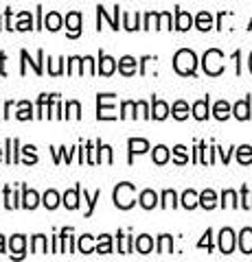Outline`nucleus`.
I'll return each instance as SVG.
<instances>
[{"mask_svg":"<svg viewBox=\"0 0 252 262\" xmlns=\"http://www.w3.org/2000/svg\"><path fill=\"white\" fill-rule=\"evenodd\" d=\"M173 68L176 72H180V75H195V68H198V57H195L193 51L189 48H182V51H178L176 57H173Z\"/></svg>","mask_w":252,"mask_h":262,"instance_id":"f257e3e1","label":"nucleus"},{"mask_svg":"<svg viewBox=\"0 0 252 262\" xmlns=\"http://www.w3.org/2000/svg\"><path fill=\"white\" fill-rule=\"evenodd\" d=\"M134 194H136L134 184H127V182L119 184V186L114 188V203H117V208H121V210H129V208H132L134 203H136Z\"/></svg>","mask_w":252,"mask_h":262,"instance_id":"f03ea898","label":"nucleus"},{"mask_svg":"<svg viewBox=\"0 0 252 262\" xmlns=\"http://www.w3.org/2000/svg\"><path fill=\"white\" fill-rule=\"evenodd\" d=\"M204 70H206V75L210 77H217V75H222L224 72V55L222 51H217V48H210V51H206L204 55Z\"/></svg>","mask_w":252,"mask_h":262,"instance_id":"7ed1b4c3","label":"nucleus"},{"mask_svg":"<svg viewBox=\"0 0 252 262\" xmlns=\"http://www.w3.org/2000/svg\"><path fill=\"white\" fill-rule=\"evenodd\" d=\"M219 249H222V253H232L235 249V234H232V229H222L219 232Z\"/></svg>","mask_w":252,"mask_h":262,"instance_id":"20e7f679","label":"nucleus"},{"mask_svg":"<svg viewBox=\"0 0 252 262\" xmlns=\"http://www.w3.org/2000/svg\"><path fill=\"white\" fill-rule=\"evenodd\" d=\"M66 27H68V35L70 37H77L81 33V13L72 11L66 15Z\"/></svg>","mask_w":252,"mask_h":262,"instance_id":"39448f33","label":"nucleus"},{"mask_svg":"<svg viewBox=\"0 0 252 262\" xmlns=\"http://www.w3.org/2000/svg\"><path fill=\"white\" fill-rule=\"evenodd\" d=\"M191 24H193V18H191L189 13L182 11V9L176 11V29H178V31H189Z\"/></svg>","mask_w":252,"mask_h":262,"instance_id":"423d86ee","label":"nucleus"},{"mask_svg":"<svg viewBox=\"0 0 252 262\" xmlns=\"http://www.w3.org/2000/svg\"><path fill=\"white\" fill-rule=\"evenodd\" d=\"M151 116L156 120H165L169 116V105L165 101H158V98H153V107H151Z\"/></svg>","mask_w":252,"mask_h":262,"instance_id":"0eeeda50","label":"nucleus"},{"mask_svg":"<svg viewBox=\"0 0 252 262\" xmlns=\"http://www.w3.org/2000/svg\"><path fill=\"white\" fill-rule=\"evenodd\" d=\"M127 146H129V160H132L134 153H145V151H147L149 149V142L143 140V138H132V140L127 142Z\"/></svg>","mask_w":252,"mask_h":262,"instance_id":"6e6552de","label":"nucleus"},{"mask_svg":"<svg viewBox=\"0 0 252 262\" xmlns=\"http://www.w3.org/2000/svg\"><path fill=\"white\" fill-rule=\"evenodd\" d=\"M239 249L243 253H252V229L250 227L241 229V234H239Z\"/></svg>","mask_w":252,"mask_h":262,"instance_id":"1a4fd4ad","label":"nucleus"},{"mask_svg":"<svg viewBox=\"0 0 252 262\" xmlns=\"http://www.w3.org/2000/svg\"><path fill=\"white\" fill-rule=\"evenodd\" d=\"M193 116L198 120H206L208 118V96L202 98V101L193 103Z\"/></svg>","mask_w":252,"mask_h":262,"instance_id":"9d476101","label":"nucleus"},{"mask_svg":"<svg viewBox=\"0 0 252 262\" xmlns=\"http://www.w3.org/2000/svg\"><path fill=\"white\" fill-rule=\"evenodd\" d=\"M119 70L123 72L125 77H132L134 72H136V59L134 57H123V59H119Z\"/></svg>","mask_w":252,"mask_h":262,"instance_id":"9b49d317","label":"nucleus"},{"mask_svg":"<svg viewBox=\"0 0 252 262\" xmlns=\"http://www.w3.org/2000/svg\"><path fill=\"white\" fill-rule=\"evenodd\" d=\"M232 114H235V116H237L239 120H248V118H250V101H248V98H243V101H239L237 105H235Z\"/></svg>","mask_w":252,"mask_h":262,"instance_id":"f8f14e48","label":"nucleus"},{"mask_svg":"<svg viewBox=\"0 0 252 262\" xmlns=\"http://www.w3.org/2000/svg\"><path fill=\"white\" fill-rule=\"evenodd\" d=\"M99 61H101L99 63V72H101V75H105V77H110L112 72H114V68H117V61L112 59V57H108V55H101Z\"/></svg>","mask_w":252,"mask_h":262,"instance_id":"ddd939ff","label":"nucleus"},{"mask_svg":"<svg viewBox=\"0 0 252 262\" xmlns=\"http://www.w3.org/2000/svg\"><path fill=\"white\" fill-rule=\"evenodd\" d=\"M200 206L206 208V210H213L217 206V194L213 190H204L200 194Z\"/></svg>","mask_w":252,"mask_h":262,"instance_id":"4468645a","label":"nucleus"},{"mask_svg":"<svg viewBox=\"0 0 252 262\" xmlns=\"http://www.w3.org/2000/svg\"><path fill=\"white\" fill-rule=\"evenodd\" d=\"M79 192H81V188L77 186L75 190H68L66 194H64V206H66L68 210H75L79 206Z\"/></svg>","mask_w":252,"mask_h":262,"instance_id":"2eb2a0df","label":"nucleus"},{"mask_svg":"<svg viewBox=\"0 0 252 262\" xmlns=\"http://www.w3.org/2000/svg\"><path fill=\"white\" fill-rule=\"evenodd\" d=\"M156 203H158V194L153 192V190H143L141 192V206L145 210H151Z\"/></svg>","mask_w":252,"mask_h":262,"instance_id":"dca6fc26","label":"nucleus"},{"mask_svg":"<svg viewBox=\"0 0 252 262\" xmlns=\"http://www.w3.org/2000/svg\"><path fill=\"white\" fill-rule=\"evenodd\" d=\"M24 243H27V241H24V236H13V238H11V243H9V247H11V256H15V258H22L24 256Z\"/></svg>","mask_w":252,"mask_h":262,"instance_id":"f3484780","label":"nucleus"},{"mask_svg":"<svg viewBox=\"0 0 252 262\" xmlns=\"http://www.w3.org/2000/svg\"><path fill=\"white\" fill-rule=\"evenodd\" d=\"M136 249H138V253H149V251L153 249V241H151V236H147V234L138 236V238H136Z\"/></svg>","mask_w":252,"mask_h":262,"instance_id":"a211bd4d","label":"nucleus"},{"mask_svg":"<svg viewBox=\"0 0 252 262\" xmlns=\"http://www.w3.org/2000/svg\"><path fill=\"white\" fill-rule=\"evenodd\" d=\"M182 206L186 210H193L195 206H200V194L198 192H193V190H186L182 194Z\"/></svg>","mask_w":252,"mask_h":262,"instance_id":"6ab92c4d","label":"nucleus"},{"mask_svg":"<svg viewBox=\"0 0 252 262\" xmlns=\"http://www.w3.org/2000/svg\"><path fill=\"white\" fill-rule=\"evenodd\" d=\"M213 114H215V118H217V120H226V118L230 116V105L226 103V101H217Z\"/></svg>","mask_w":252,"mask_h":262,"instance_id":"aec40b11","label":"nucleus"},{"mask_svg":"<svg viewBox=\"0 0 252 262\" xmlns=\"http://www.w3.org/2000/svg\"><path fill=\"white\" fill-rule=\"evenodd\" d=\"M37 203H40L37 192L35 190H29V188H24V203H22V206L29 208V210H33V208H37Z\"/></svg>","mask_w":252,"mask_h":262,"instance_id":"412c9836","label":"nucleus"},{"mask_svg":"<svg viewBox=\"0 0 252 262\" xmlns=\"http://www.w3.org/2000/svg\"><path fill=\"white\" fill-rule=\"evenodd\" d=\"M195 24H198L200 31H208L210 27H213V15H210L208 11H202V13H198V20H195Z\"/></svg>","mask_w":252,"mask_h":262,"instance_id":"4be33fe9","label":"nucleus"},{"mask_svg":"<svg viewBox=\"0 0 252 262\" xmlns=\"http://www.w3.org/2000/svg\"><path fill=\"white\" fill-rule=\"evenodd\" d=\"M44 27H46V29H51V31L62 29V15H60V13H55V11H51V13L46 15V20H44Z\"/></svg>","mask_w":252,"mask_h":262,"instance_id":"5701e85b","label":"nucleus"},{"mask_svg":"<svg viewBox=\"0 0 252 262\" xmlns=\"http://www.w3.org/2000/svg\"><path fill=\"white\" fill-rule=\"evenodd\" d=\"M171 114H173V118H178V120H184L186 116H189V105H186L184 101H178V103H173V110H171Z\"/></svg>","mask_w":252,"mask_h":262,"instance_id":"b1692460","label":"nucleus"},{"mask_svg":"<svg viewBox=\"0 0 252 262\" xmlns=\"http://www.w3.org/2000/svg\"><path fill=\"white\" fill-rule=\"evenodd\" d=\"M171 249H173L171 236H169V234H162L160 241H158V253H171Z\"/></svg>","mask_w":252,"mask_h":262,"instance_id":"393cba45","label":"nucleus"},{"mask_svg":"<svg viewBox=\"0 0 252 262\" xmlns=\"http://www.w3.org/2000/svg\"><path fill=\"white\" fill-rule=\"evenodd\" d=\"M237 160H239V164H250L252 162V146H248V144L239 146L237 149Z\"/></svg>","mask_w":252,"mask_h":262,"instance_id":"a878e982","label":"nucleus"},{"mask_svg":"<svg viewBox=\"0 0 252 262\" xmlns=\"http://www.w3.org/2000/svg\"><path fill=\"white\" fill-rule=\"evenodd\" d=\"M44 206L48 208V210H55V208H57V203H60V194L57 192H55V190H48L46 194H44Z\"/></svg>","mask_w":252,"mask_h":262,"instance_id":"bb28decb","label":"nucleus"},{"mask_svg":"<svg viewBox=\"0 0 252 262\" xmlns=\"http://www.w3.org/2000/svg\"><path fill=\"white\" fill-rule=\"evenodd\" d=\"M169 160V149H167V146H156V149H153V162H156V164H165Z\"/></svg>","mask_w":252,"mask_h":262,"instance_id":"cd10ccee","label":"nucleus"},{"mask_svg":"<svg viewBox=\"0 0 252 262\" xmlns=\"http://www.w3.org/2000/svg\"><path fill=\"white\" fill-rule=\"evenodd\" d=\"M222 206L224 208H237V194H235L232 190H226L222 194Z\"/></svg>","mask_w":252,"mask_h":262,"instance_id":"c85d7f7f","label":"nucleus"},{"mask_svg":"<svg viewBox=\"0 0 252 262\" xmlns=\"http://www.w3.org/2000/svg\"><path fill=\"white\" fill-rule=\"evenodd\" d=\"M79 251L81 253H92L94 249H92V236H88V234H84L79 238Z\"/></svg>","mask_w":252,"mask_h":262,"instance_id":"c756f323","label":"nucleus"},{"mask_svg":"<svg viewBox=\"0 0 252 262\" xmlns=\"http://www.w3.org/2000/svg\"><path fill=\"white\" fill-rule=\"evenodd\" d=\"M96 251H99V253H110V251H112V245H110V236H108V234L99 236V245H96Z\"/></svg>","mask_w":252,"mask_h":262,"instance_id":"7c9ffc66","label":"nucleus"},{"mask_svg":"<svg viewBox=\"0 0 252 262\" xmlns=\"http://www.w3.org/2000/svg\"><path fill=\"white\" fill-rule=\"evenodd\" d=\"M33 253H46V236H35L33 238Z\"/></svg>","mask_w":252,"mask_h":262,"instance_id":"2f4dec72","label":"nucleus"},{"mask_svg":"<svg viewBox=\"0 0 252 262\" xmlns=\"http://www.w3.org/2000/svg\"><path fill=\"white\" fill-rule=\"evenodd\" d=\"M162 208H176V192L173 190L162 192Z\"/></svg>","mask_w":252,"mask_h":262,"instance_id":"473e14b6","label":"nucleus"},{"mask_svg":"<svg viewBox=\"0 0 252 262\" xmlns=\"http://www.w3.org/2000/svg\"><path fill=\"white\" fill-rule=\"evenodd\" d=\"M99 196H101V190H96V192H94L92 196H88V192L84 190V199L88 201V212H86V214H88V216H90V214H92V208H94V203H96V199H99Z\"/></svg>","mask_w":252,"mask_h":262,"instance_id":"72a5a7b5","label":"nucleus"},{"mask_svg":"<svg viewBox=\"0 0 252 262\" xmlns=\"http://www.w3.org/2000/svg\"><path fill=\"white\" fill-rule=\"evenodd\" d=\"M173 153H176V162L178 164H186V162H189V158H186V149H184L182 144H178L176 149H173Z\"/></svg>","mask_w":252,"mask_h":262,"instance_id":"f704fd0d","label":"nucleus"},{"mask_svg":"<svg viewBox=\"0 0 252 262\" xmlns=\"http://www.w3.org/2000/svg\"><path fill=\"white\" fill-rule=\"evenodd\" d=\"M66 116H70V118H79V112H81V107H79V103L77 101H70L68 105H66Z\"/></svg>","mask_w":252,"mask_h":262,"instance_id":"c9c22d12","label":"nucleus"},{"mask_svg":"<svg viewBox=\"0 0 252 262\" xmlns=\"http://www.w3.org/2000/svg\"><path fill=\"white\" fill-rule=\"evenodd\" d=\"M158 29H171V13L158 15Z\"/></svg>","mask_w":252,"mask_h":262,"instance_id":"e433bc0d","label":"nucleus"},{"mask_svg":"<svg viewBox=\"0 0 252 262\" xmlns=\"http://www.w3.org/2000/svg\"><path fill=\"white\" fill-rule=\"evenodd\" d=\"M22 151H24V155H27V164H35V162H37V155H35V146H31V144H29V146H24Z\"/></svg>","mask_w":252,"mask_h":262,"instance_id":"4c0bfd02","label":"nucleus"},{"mask_svg":"<svg viewBox=\"0 0 252 262\" xmlns=\"http://www.w3.org/2000/svg\"><path fill=\"white\" fill-rule=\"evenodd\" d=\"M136 107H138V105H136V103H132V101L123 103V114H121V116H123V118H127V116H134V118H136V114H132Z\"/></svg>","mask_w":252,"mask_h":262,"instance_id":"58836bf2","label":"nucleus"},{"mask_svg":"<svg viewBox=\"0 0 252 262\" xmlns=\"http://www.w3.org/2000/svg\"><path fill=\"white\" fill-rule=\"evenodd\" d=\"M20 120H29L31 118V110H29V103H20V112L15 114Z\"/></svg>","mask_w":252,"mask_h":262,"instance_id":"ea45409f","label":"nucleus"},{"mask_svg":"<svg viewBox=\"0 0 252 262\" xmlns=\"http://www.w3.org/2000/svg\"><path fill=\"white\" fill-rule=\"evenodd\" d=\"M29 20H31V15H29V13H22V15H20V24H18L15 29H20V31H29V29H31V22H29Z\"/></svg>","mask_w":252,"mask_h":262,"instance_id":"a19ab883","label":"nucleus"},{"mask_svg":"<svg viewBox=\"0 0 252 262\" xmlns=\"http://www.w3.org/2000/svg\"><path fill=\"white\" fill-rule=\"evenodd\" d=\"M210 236H213V232H210V229H206L204 238H202V241L198 243V247H206V249H213V243H210Z\"/></svg>","mask_w":252,"mask_h":262,"instance_id":"79ce46f5","label":"nucleus"},{"mask_svg":"<svg viewBox=\"0 0 252 262\" xmlns=\"http://www.w3.org/2000/svg\"><path fill=\"white\" fill-rule=\"evenodd\" d=\"M125 29H129V31H134V29H138V24H134V15H129V13H125Z\"/></svg>","mask_w":252,"mask_h":262,"instance_id":"37998d69","label":"nucleus"},{"mask_svg":"<svg viewBox=\"0 0 252 262\" xmlns=\"http://www.w3.org/2000/svg\"><path fill=\"white\" fill-rule=\"evenodd\" d=\"M22 59L29 61V53H27V51H22ZM33 68H35L37 75H42V66H40V61H33Z\"/></svg>","mask_w":252,"mask_h":262,"instance_id":"c03bdc74","label":"nucleus"},{"mask_svg":"<svg viewBox=\"0 0 252 262\" xmlns=\"http://www.w3.org/2000/svg\"><path fill=\"white\" fill-rule=\"evenodd\" d=\"M136 105H138V110H141V114H143L145 118H149V116H151L149 110H147V105H145V103H136Z\"/></svg>","mask_w":252,"mask_h":262,"instance_id":"a18cd8bd","label":"nucleus"},{"mask_svg":"<svg viewBox=\"0 0 252 262\" xmlns=\"http://www.w3.org/2000/svg\"><path fill=\"white\" fill-rule=\"evenodd\" d=\"M3 251H5V238L0 236V253H3Z\"/></svg>","mask_w":252,"mask_h":262,"instance_id":"49530a36","label":"nucleus"},{"mask_svg":"<svg viewBox=\"0 0 252 262\" xmlns=\"http://www.w3.org/2000/svg\"><path fill=\"white\" fill-rule=\"evenodd\" d=\"M250 72H252V53H250Z\"/></svg>","mask_w":252,"mask_h":262,"instance_id":"de8ad7c7","label":"nucleus"},{"mask_svg":"<svg viewBox=\"0 0 252 262\" xmlns=\"http://www.w3.org/2000/svg\"><path fill=\"white\" fill-rule=\"evenodd\" d=\"M0 158H3V149H0Z\"/></svg>","mask_w":252,"mask_h":262,"instance_id":"09e8293b","label":"nucleus"},{"mask_svg":"<svg viewBox=\"0 0 252 262\" xmlns=\"http://www.w3.org/2000/svg\"><path fill=\"white\" fill-rule=\"evenodd\" d=\"M250 29H252V22H250Z\"/></svg>","mask_w":252,"mask_h":262,"instance_id":"8fccbe9b","label":"nucleus"}]
</instances>
